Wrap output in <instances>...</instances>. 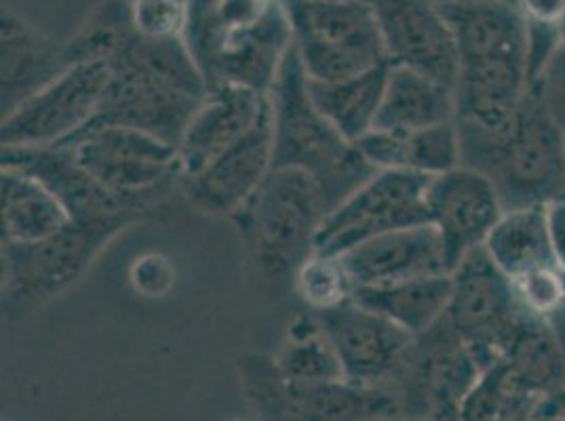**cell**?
Returning <instances> with one entry per match:
<instances>
[{"label":"cell","instance_id":"6da1fadb","mask_svg":"<svg viewBox=\"0 0 565 421\" xmlns=\"http://www.w3.org/2000/svg\"><path fill=\"white\" fill-rule=\"evenodd\" d=\"M458 48L456 125L481 133L504 129L530 91L527 30L513 0L441 4Z\"/></svg>","mask_w":565,"mask_h":421},{"label":"cell","instance_id":"7a4b0ae2","mask_svg":"<svg viewBox=\"0 0 565 421\" xmlns=\"http://www.w3.org/2000/svg\"><path fill=\"white\" fill-rule=\"evenodd\" d=\"M207 87L268 94L294 45L282 0H189L182 34Z\"/></svg>","mask_w":565,"mask_h":421},{"label":"cell","instance_id":"3957f363","mask_svg":"<svg viewBox=\"0 0 565 421\" xmlns=\"http://www.w3.org/2000/svg\"><path fill=\"white\" fill-rule=\"evenodd\" d=\"M268 95L273 106V169H296L310 175L330 215L356 187L376 175V166L367 163L353 141L319 112L294 45Z\"/></svg>","mask_w":565,"mask_h":421},{"label":"cell","instance_id":"277c9868","mask_svg":"<svg viewBox=\"0 0 565 421\" xmlns=\"http://www.w3.org/2000/svg\"><path fill=\"white\" fill-rule=\"evenodd\" d=\"M328 207L317 182L296 169H273L231 217L259 281L294 287L298 270L315 256Z\"/></svg>","mask_w":565,"mask_h":421},{"label":"cell","instance_id":"5b68a950","mask_svg":"<svg viewBox=\"0 0 565 421\" xmlns=\"http://www.w3.org/2000/svg\"><path fill=\"white\" fill-rule=\"evenodd\" d=\"M458 133L462 166L494 182L504 209L548 205L565 196V133L532 91L504 129L481 133L458 127Z\"/></svg>","mask_w":565,"mask_h":421},{"label":"cell","instance_id":"8992f818","mask_svg":"<svg viewBox=\"0 0 565 421\" xmlns=\"http://www.w3.org/2000/svg\"><path fill=\"white\" fill-rule=\"evenodd\" d=\"M138 217L71 222L39 242H2V310L22 319L64 295Z\"/></svg>","mask_w":565,"mask_h":421},{"label":"cell","instance_id":"52a82bcc","mask_svg":"<svg viewBox=\"0 0 565 421\" xmlns=\"http://www.w3.org/2000/svg\"><path fill=\"white\" fill-rule=\"evenodd\" d=\"M308 78L335 83L391 64L367 0H282Z\"/></svg>","mask_w":565,"mask_h":421},{"label":"cell","instance_id":"ba28073f","mask_svg":"<svg viewBox=\"0 0 565 421\" xmlns=\"http://www.w3.org/2000/svg\"><path fill=\"white\" fill-rule=\"evenodd\" d=\"M243 392L264 421H386L401 418L399 400L384 386L353 381L294 384L282 377L273 356L252 354L238 360Z\"/></svg>","mask_w":565,"mask_h":421},{"label":"cell","instance_id":"9c48e42d","mask_svg":"<svg viewBox=\"0 0 565 421\" xmlns=\"http://www.w3.org/2000/svg\"><path fill=\"white\" fill-rule=\"evenodd\" d=\"M97 184L118 196L159 205L180 186L178 148L129 127H92L62 143Z\"/></svg>","mask_w":565,"mask_h":421},{"label":"cell","instance_id":"30bf717a","mask_svg":"<svg viewBox=\"0 0 565 421\" xmlns=\"http://www.w3.org/2000/svg\"><path fill=\"white\" fill-rule=\"evenodd\" d=\"M430 180L407 169L377 171L323 219L315 253L340 258L376 236L428 224Z\"/></svg>","mask_w":565,"mask_h":421},{"label":"cell","instance_id":"8fae6325","mask_svg":"<svg viewBox=\"0 0 565 421\" xmlns=\"http://www.w3.org/2000/svg\"><path fill=\"white\" fill-rule=\"evenodd\" d=\"M481 371L472 352L441 319L414 337L386 388L399 400L401 418L456 421L462 398Z\"/></svg>","mask_w":565,"mask_h":421},{"label":"cell","instance_id":"7c38bea8","mask_svg":"<svg viewBox=\"0 0 565 421\" xmlns=\"http://www.w3.org/2000/svg\"><path fill=\"white\" fill-rule=\"evenodd\" d=\"M446 323L472 352L481 369L502 358L525 312L513 281L479 247L451 272Z\"/></svg>","mask_w":565,"mask_h":421},{"label":"cell","instance_id":"4fadbf2b","mask_svg":"<svg viewBox=\"0 0 565 421\" xmlns=\"http://www.w3.org/2000/svg\"><path fill=\"white\" fill-rule=\"evenodd\" d=\"M108 80V62H83L66 68L2 117V148H53L72 140L94 120Z\"/></svg>","mask_w":565,"mask_h":421},{"label":"cell","instance_id":"5bb4252c","mask_svg":"<svg viewBox=\"0 0 565 421\" xmlns=\"http://www.w3.org/2000/svg\"><path fill=\"white\" fill-rule=\"evenodd\" d=\"M108 66L110 80L106 94L94 120L85 129L104 125L129 127L178 148L190 118L207 95L196 97L189 94L161 74L148 71L122 55L113 57Z\"/></svg>","mask_w":565,"mask_h":421},{"label":"cell","instance_id":"9a60e30c","mask_svg":"<svg viewBox=\"0 0 565 421\" xmlns=\"http://www.w3.org/2000/svg\"><path fill=\"white\" fill-rule=\"evenodd\" d=\"M315 316L340 358L344 379L356 386L386 388L416 337L353 298Z\"/></svg>","mask_w":565,"mask_h":421},{"label":"cell","instance_id":"2e32d148","mask_svg":"<svg viewBox=\"0 0 565 421\" xmlns=\"http://www.w3.org/2000/svg\"><path fill=\"white\" fill-rule=\"evenodd\" d=\"M428 224L437 230L451 272L475 249L483 247L504 205L494 182L469 166H458L430 180Z\"/></svg>","mask_w":565,"mask_h":421},{"label":"cell","instance_id":"e0dca14e","mask_svg":"<svg viewBox=\"0 0 565 421\" xmlns=\"http://www.w3.org/2000/svg\"><path fill=\"white\" fill-rule=\"evenodd\" d=\"M367 4L393 66L414 68L456 87L458 48L437 0H367Z\"/></svg>","mask_w":565,"mask_h":421},{"label":"cell","instance_id":"ac0fdd59","mask_svg":"<svg viewBox=\"0 0 565 421\" xmlns=\"http://www.w3.org/2000/svg\"><path fill=\"white\" fill-rule=\"evenodd\" d=\"M0 166L18 169L36 177L57 196L72 222H102L115 217L143 219L154 205L118 196L97 184L64 145L53 148H2Z\"/></svg>","mask_w":565,"mask_h":421},{"label":"cell","instance_id":"d6986e66","mask_svg":"<svg viewBox=\"0 0 565 421\" xmlns=\"http://www.w3.org/2000/svg\"><path fill=\"white\" fill-rule=\"evenodd\" d=\"M273 171V106L241 140L182 177L180 187L190 203L213 217H233Z\"/></svg>","mask_w":565,"mask_h":421},{"label":"cell","instance_id":"ffe728a7","mask_svg":"<svg viewBox=\"0 0 565 421\" xmlns=\"http://www.w3.org/2000/svg\"><path fill=\"white\" fill-rule=\"evenodd\" d=\"M268 110V94L243 85L212 87L178 143L180 180L199 173L215 156L245 138Z\"/></svg>","mask_w":565,"mask_h":421},{"label":"cell","instance_id":"44dd1931","mask_svg":"<svg viewBox=\"0 0 565 421\" xmlns=\"http://www.w3.org/2000/svg\"><path fill=\"white\" fill-rule=\"evenodd\" d=\"M340 261L353 289L449 274L444 242L430 224L376 236L340 256Z\"/></svg>","mask_w":565,"mask_h":421},{"label":"cell","instance_id":"7402d4cb","mask_svg":"<svg viewBox=\"0 0 565 421\" xmlns=\"http://www.w3.org/2000/svg\"><path fill=\"white\" fill-rule=\"evenodd\" d=\"M2 43V117L68 68L64 45L47 39L9 7L0 18Z\"/></svg>","mask_w":565,"mask_h":421},{"label":"cell","instance_id":"603a6c76","mask_svg":"<svg viewBox=\"0 0 565 421\" xmlns=\"http://www.w3.org/2000/svg\"><path fill=\"white\" fill-rule=\"evenodd\" d=\"M454 117V87L424 72L391 64L374 129L412 133L448 122Z\"/></svg>","mask_w":565,"mask_h":421},{"label":"cell","instance_id":"cb8c5ba5","mask_svg":"<svg viewBox=\"0 0 565 421\" xmlns=\"http://www.w3.org/2000/svg\"><path fill=\"white\" fill-rule=\"evenodd\" d=\"M500 360L539 404L565 388V335L551 321L525 314Z\"/></svg>","mask_w":565,"mask_h":421},{"label":"cell","instance_id":"d4e9b609","mask_svg":"<svg viewBox=\"0 0 565 421\" xmlns=\"http://www.w3.org/2000/svg\"><path fill=\"white\" fill-rule=\"evenodd\" d=\"M2 242H39L71 224L57 196L24 171L0 166Z\"/></svg>","mask_w":565,"mask_h":421},{"label":"cell","instance_id":"484cf974","mask_svg":"<svg viewBox=\"0 0 565 421\" xmlns=\"http://www.w3.org/2000/svg\"><path fill=\"white\" fill-rule=\"evenodd\" d=\"M449 295V274L353 289V302L386 316L412 335H423L446 316Z\"/></svg>","mask_w":565,"mask_h":421},{"label":"cell","instance_id":"4316f807","mask_svg":"<svg viewBox=\"0 0 565 421\" xmlns=\"http://www.w3.org/2000/svg\"><path fill=\"white\" fill-rule=\"evenodd\" d=\"M483 249L511 281L544 266H557L548 240L546 205L504 210Z\"/></svg>","mask_w":565,"mask_h":421},{"label":"cell","instance_id":"83f0119b","mask_svg":"<svg viewBox=\"0 0 565 421\" xmlns=\"http://www.w3.org/2000/svg\"><path fill=\"white\" fill-rule=\"evenodd\" d=\"M388 68L391 64L335 83L308 78V91L319 112L354 143L376 125Z\"/></svg>","mask_w":565,"mask_h":421},{"label":"cell","instance_id":"f1b7e54d","mask_svg":"<svg viewBox=\"0 0 565 421\" xmlns=\"http://www.w3.org/2000/svg\"><path fill=\"white\" fill-rule=\"evenodd\" d=\"M273 360L282 377L294 384H326L344 379L340 358L312 312L298 316L289 325L287 339Z\"/></svg>","mask_w":565,"mask_h":421},{"label":"cell","instance_id":"f546056e","mask_svg":"<svg viewBox=\"0 0 565 421\" xmlns=\"http://www.w3.org/2000/svg\"><path fill=\"white\" fill-rule=\"evenodd\" d=\"M539 400L530 397L502 360L486 367L462 398L456 421H518L534 413Z\"/></svg>","mask_w":565,"mask_h":421},{"label":"cell","instance_id":"4dcf8cb0","mask_svg":"<svg viewBox=\"0 0 565 421\" xmlns=\"http://www.w3.org/2000/svg\"><path fill=\"white\" fill-rule=\"evenodd\" d=\"M131 30V4L125 0H104L85 24L62 43L68 68L83 62H110Z\"/></svg>","mask_w":565,"mask_h":421},{"label":"cell","instance_id":"1f68e13d","mask_svg":"<svg viewBox=\"0 0 565 421\" xmlns=\"http://www.w3.org/2000/svg\"><path fill=\"white\" fill-rule=\"evenodd\" d=\"M458 166H462V143L456 120L405 133L403 169L437 177Z\"/></svg>","mask_w":565,"mask_h":421},{"label":"cell","instance_id":"d6a6232c","mask_svg":"<svg viewBox=\"0 0 565 421\" xmlns=\"http://www.w3.org/2000/svg\"><path fill=\"white\" fill-rule=\"evenodd\" d=\"M291 289L315 314L344 304L353 298V282L340 258L317 253L298 270Z\"/></svg>","mask_w":565,"mask_h":421},{"label":"cell","instance_id":"836d02e7","mask_svg":"<svg viewBox=\"0 0 565 421\" xmlns=\"http://www.w3.org/2000/svg\"><path fill=\"white\" fill-rule=\"evenodd\" d=\"M527 30L530 83L565 41V0H513Z\"/></svg>","mask_w":565,"mask_h":421},{"label":"cell","instance_id":"e575fe53","mask_svg":"<svg viewBox=\"0 0 565 421\" xmlns=\"http://www.w3.org/2000/svg\"><path fill=\"white\" fill-rule=\"evenodd\" d=\"M546 115L565 133V41L551 53L541 72L530 83Z\"/></svg>","mask_w":565,"mask_h":421},{"label":"cell","instance_id":"d590c367","mask_svg":"<svg viewBox=\"0 0 565 421\" xmlns=\"http://www.w3.org/2000/svg\"><path fill=\"white\" fill-rule=\"evenodd\" d=\"M546 228L555 263L565 272V196L546 205Z\"/></svg>","mask_w":565,"mask_h":421},{"label":"cell","instance_id":"8d00e7d4","mask_svg":"<svg viewBox=\"0 0 565 421\" xmlns=\"http://www.w3.org/2000/svg\"><path fill=\"white\" fill-rule=\"evenodd\" d=\"M534 411H548V413H559V411H565V388L564 390H559L555 397L542 400L541 404H539Z\"/></svg>","mask_w":565,"mask_h":421},{"label":"cell","instance_id":"74e56055","mask_svg":"<svg viewBox=\"0 0 565 421\" xmlns=\"http://www.w3.org/2000/svg\"><path fill=\"white\" fill-rule=\"evenodd\" d=\"M532 421H565V411L548 413V411H534Z\"/></svg>","mask_w":565,"mask_h":421},{"label":"cell","instance_id":"f35d334b","mask_svg":"<svg viewBox=\"0 0 565 421\" xmlns=\"http://www.w3.org/2000/svg\"><path fill=\"white\" fill-rule=\"evenodd\" d=\"M386 421H428V420H420V418H395V420H386Z\"/></svg>","mask_w":565,"mask_h":421},{"label":"cell","instance_id":"ab89813d","mask_svg":"<svg viewBox=\"0 0 565 421\" xmlns=\"http://www.w3.org/2000/svg\"><path fill=\"white\" fill-rule=\"evenodd\" d=\"M437 2H439V4H446V2H451V0H437Z\"/></svg>","mask_w":565,"mask_h":421},{"label":"cell","instance_id":"60d3db41","mask_svg":"<svg viewBox=\"0 0 565 421\" xmlns=\"http://www.w3.org/2000/svg\"><path fill=\"white\" fill-rule=\"evenodd\" d=\"M125 2H129V4H131V2H136V0H125Z\"/></svg>","mask_w":565,"mask_h":421},{"label":"cell","instance_id":"b9f144b4","mask_svg":"<svg viewBox=\"0 0 565 421\" xmlns=\"http://www.w3.org/2000/svg\"><path fill=\"white\" fill-rule=\"evenodd\" d=\"M266 2H275V0H266Z\"/></svg>","mask_w":565,"mask_h":421}]
</instances>
